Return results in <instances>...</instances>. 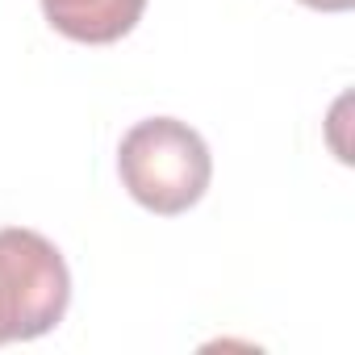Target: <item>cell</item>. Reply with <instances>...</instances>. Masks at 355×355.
I'll list each match as a JSON object with an SVG mask.
<instances>
[{"instance_id": "obj_1", "label": "cell", "mask_w": 355, "mask_h": 355, "mask_svg": "<svg viewBox=\"0 0 355 355\" xmlns=\"http://www.w3.org/2000/svg\"><path fill=\"white\" fill-rule=\"evenodd\" d=\"M117 171H121L125 193L142 209L159 218H175L205 197L214 159H209L205 138L189 121L146 117L125 130L117 146Z\"/></svg>"}, {"instance_id": "obj_4", "label": "cell", "mask_w": 355, "mask_h": 355, "mask_svg": "<svg viewBox=\"0 0 355 355\" xmlns=\"http://www.w3.org/2000/svg\"><path fill=\"white\" fill-rule=\"evenodd\" d=\"M301 5H309V9H318V13H347L355 0H301Z\"/></svg>"}, {"instance_id": "obj_2", "label": "cell", "mask_w": 355, "mask_h": 355, "mask_svg": "<svg viewBox=\"0 0 355 355\" xmlns=\"http://www.w3.org/2000/svg\"><path fill=\"white\" fill-rule=\"evenodd\" d=\"M71 305V272L51 239L26 226L0 230V347L26 343L63 322Z\"/></svg>"}, {"instance_id": "obj_3", "label": "cell", "mask_w": 355, "mask_h": 355, "mask_svg": "<svg viewBox=\"0 0 355 355\" xmlns=\"http://www.w3.org/2000/svg\"><path fill=\"white\" fill-rule=\"evenodd\" d=\"M142 9L146 0H42L46 21L63 38L88 42V46H109L125 38L138 26Z\"/></svg>"}]
</instances>
